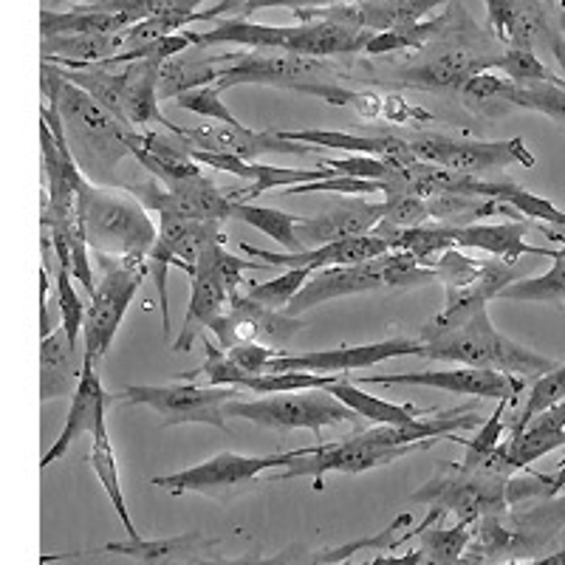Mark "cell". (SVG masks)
Instances as JSON below:
<instances>
[{
	"instance_id": "1",
	"label": "cell",
	"mask_w": 565,
	"mask_h": 565,
	"mask_svg": "<svg viewBox=\"0 0 565 565\" xmlns=\"http://www.w3.org/2000/svg\"><path fill=\"white\" fill-rule=\"evenodd\" d=\"M40 85L45 103L57 110L65 145L83 179L97 186H125L116 168L130 156V136L136 128L119 122L97 99L68 83L57 65L40 63Z\"/></svg>"
},
{
	"instance_id": "2",
	"label": "cell",
	"mask_w": 565,
	"mask_h": 565,
	"mask_svg": "<svg viewBox=\"0 0 565 565\" xmlns=\"http://www.w3.org/2000/svg\"><path fill=\"white\" fill-rule=\"evenodd\" d=\"M195 45H221L232 43L241 49H255V52H280L300 54V57H348V54H362L371 34L356 32L342 23L331 20H309V23H295V26H266V23H252V20L230 18L221 20L210 32H193ZM193 45V49H195Z\"/></svg>"
},
{
	"instance_id": "3",
	"label": "cell",
	"mask_w": 565,
	"mask_h": 565,
	"mask_svg": "<svg viewBox=\"0 0 565 565\" xmlns=\"http://www.w3.org/2000/svg\"><path fill=\"white\" fill-rule=\"evenodd\" d=\"M424 360L433 362H452V365L467 367H487V371H501L509 376H521V380H540L543 373L554 371L557 362L532 351V348L518 345L501 334L492 326L489 309L476 311L467 322L436 337L430 342H422Z\"/></svg>"
},
{
	"instance_id": "4",
	"label": "cell",
	"mask_w": 565,
	"mask_h": 565,
	"mask_svg": "<svg viewBox=\"0 0 565 565\" xmlns=\"http://www.w3.org/2000/svg\"><path fill=\"white\" fill-rule=\"evenodd\" d=\"M77 218L90 252L148 257L159 230L150 212L125 186H97L83 181L77 190Z\"/></svg>"
},
{
	"instance_id": "5",
	"label": "cell",
	"mask_w": 565,
	"mask_h": 565,
	"mask_svg": "<svg viewBox=\"0 0 565 565\" xmlns=\"http://www.w3.org/2000/svg\"><path fill=\"white\" fill-rule=\"evenodd\" d=\"M501 54L498 40L481 32L476 23H467L458 32L433 40L424 60L393 71V83L416 90L458 94L476 74L492 71Z\"/></svg>"
},
{
	"instance_id": "6",
	"label": "cell",
	"mask_w": 565,
	"mask_h": 565,
	"mask_svg": "<svg viewBox=\"0 0 565 565\" xmlns=\"http://www.w3.org/2000/svg\"><path fill=\"white\" fill-rule=\"evenodd\" d=\"M509 481L512 476L492 472L483 463L444 461L436 476L411 494L413 503L452 512L461 523L476 526L481 518L509 512Z\"/></svg>"
},
{
	"instance_id": "7",
	"label": "cell",
	"mask_w": 565,
	"mask_h": 565,
	"mask_svg": "<svg viewBox=\"0 0 565 565\" xmlns=\"http://www.w3.org/2000/svg\"><path fill=\"white\" fill-rule=\"evenodd\" d=\"M94 260L103 269V280L88 297L83 320V360L94 365L105 360L116 340V331L128 315L130 302L139 295L141 282L148 277V257H128V255H103L94 252Z\"/></svg>"
},
{
	"instance_id": "8",
	"label": "cell",
	"mask_w": 565,
	"mask_h": 565,
	"mask_svg": "<svg viewBox=\"0 0 565 565\" xmlns=\"http://www.w3.org/2000/svg\"><path fill=\"white\" fill-rule=\"evenodd\" d=\"M264 269L260 260H244L238 255H230L224 244H210L201 249L199 260L193 266V291H190V302H186L184 326H181L179 337L173 340V351L186 353L193 351L195 340L204 334V328L224 315L226 302L232 295H238L244 271Z\"/></svg>"
},
{
	"instance_id": "9",
	"label": "cell",
	"mask_w": 565,
	"mask_h": 565,
	"mask_svg": "<svg viewBox=\"0 0 565 565\" xmlns=\"http://www.w3.org/2000/svg\"><path fill=\"white\" fill-rule=\"evenodd\" d=\"M345 77L331 60L322 57H300V54L280 52H255V49H241V52L221 54V71L215 79V88L230 90L235 85H266V88L295 90L320 83H340Z\"/></svg>"
},
{
	"instance_id": "10",
	"label": "cell",
	"mask_w": 565,
	"mask_h": 565,
	"mask_svg": "<svg viewBox=\"0 0 565 565\" xmlns=\"http://www.w3.org/2000/svg\"><path fill=\"white\" fill-rule=\"evenodd\" d=\"M436 441H418V444H405V447H387V444L373 441L365 430L353 433V436L342 438L334 444H315L309 447V452L282 467L277 476H271V481H291V478H311L317 492H322V481L326 476H360L367 469L387 467L393 461H402V458L413 456V452L430 450Z\"/></svg>"
},
{
	"instance_id": "11",
	"label": "cell",
	"mask_w": 565,
	"mask_h": 565,
	"mask_svg": "<svg viewBox=\"0 0 565 565\" xmlns=\"http://www.w3.org/2000/svg\"><path fill=\"white\" fill-rule=\"evenodd\" d=\"M407 145L418 161H427V164H436L444 170H456V173L481 175V179L483 173L507 170L514 164H521V168L537 164L521 136L487 141L452 134H413L407 136Z\"/></svg>"
},
{
	"instance_id": "12",
	"label": "cell",
	"mask_w": 565,
	"mask_h": 565,
	"mask_svg": "<svg viewBox=\"0 0 565 565\" xmlns=\"http://www.w3.org/2000/svg\"><path fill=\"white\" fill-rule=\"evenodd\" d=\"M241 398L238 387H212L195 382L179 385H128L114 393V402L150 407L161 416V427L206 424L226 430V405Z\"/></svg>"
},
{
	"instance_id": "13",
	"label": "cell",
	"mask_w": 565,
	"mask_h": 565,
	"mask_svg": "<svg viewBox=\"0 0 565 565\" xmlns=\"http://www.w3.org/2000/svg\"><path fill=\"white\" fill-rule=\"evenodd\" d=\"M210 244H226V235L221 224L210 221H195L175 215V212H159V235L148 255V275L153 277L156 291H159V309L164 337L170 340V269H181L193 275V266L199 260L201 249Z\"/></svg>"
},
{
	"instance_id": "14",
	"label": "cell",
	"mask_w": 565,
	"mask_h": 565,
	"mask_svg": "<svg viewBox=\"0 0 565 565\" xmlns=\"http://www.w3.org/2000/svg\"><path fill=\"white\" fill-rule=\"evenodd\" d=\"M226 418H246L264 430H311L315 436H320V430L328 424L353 422L356 416L328 391H297L252 398V402L235 398L226 405Z\"/></svg>"
},
{
	"instance_id": "15",
	"label": "cell",
	"mask_w": 565,
	"mask_h": 565,
	"mask_svg": "<svg viewBox=\"0 0 565 565\" xmlns=\"http://www.w3.org/2000/svg\"><path fill=\"white\" fill-rule=\"evenodd\" d=\"M309 447H300V450L291 452H271V456H238V452H218V456L206 458L204 463H195V467H186L173 476H159L153 478V487L168 489L170 494H186L199 492L210 494V498H218L224 501L226 494L238 492V489L249 487L257 478L269 472V469H282L289 467L295 458L306 456Z\"/></svg>"
},
{
	"instance_id": "16",
	"label": "cell",
	"mask_w": 565,
	"mask_h": 565,
	"mask_svg": "<svg viewBox=\"0 0 565 565\" xmlns=\"http://www.w3.org/2000/svg\"><path fill=\"white\" fill-rule=\"evenodd\" d=\"M424 345L416 337H391L382 342H367V345H342L331 348V351H309V353H289L277 351L269 362H266L264 373H342L362 371V367H373L380 362L396 360V356H422Z\"/></svg>"
},
{
	"instance_id": "17",
	"label": "cell",
	"mask_w": 565,
	"mask_h": 565,
	"mask_svg": "<svg viewBox=\"0 0 565 565\" xmlns=\"http://www.w3.org/2000/svg\"><path fill=\"white\" fill-rule=\"evenodd\" d=\"M362 385H413L433 387V391H447L456 396L476 398H498V402H512L518 393L526 387V380L509 376L501 371H487V367L458 365L450 371H422V373H387V376H362Z\"/></svg>"
},
{
	"instance_id": "18",
	"label": "cell",
	"mask_w": 565,
	"mask_h": 565,
	"mask_svg": "<svg viewBox=\"0 0 565 565\" xmlns=\"http://www.w3.org/2000/svg\"><path fill=\"white\" fill-rule=\"evenodd\" d=\"M175 139L184 148L210 150V153H230L244 161H257L266 153L277 156H311L320 153L315 145L282 139L277 130H252L246 125H199V128H175Z\"/></svg>"
},
{
	"instance_id": "19",
	"label": "cell",
	"mask_w": 565,
	"mask_h": 565,
	"mask_svg": "<svg viewBox=\"0 0 565 565\" xmlns=\"http://www.w3.org/2000/svg\"><path fill=\"white\" fill-rule=\"evenodd\" d=\"M210 328L212 334L218 337V348L230 351L241 342H289L300 328H306V322L302 317H289L286 311L252 302L238 291L230 297L224 315Z\"/></svg>"
},
{
	"instance_id": "20",
	"label": "cell",
	"mask_w": 565,
	"mask_h": 565,
	"mask_svg": "<svg viewBox=\"0 0 565 565\" xmlns=\"http://www.w3.org/2000/svg\"><path fill=\"white\" fill-rule=\"evenodd\" d=\"M380 289H385V260H382V255L373 257V260H362V264L326 266V269L311 271L309 280L302 282V289L282 311L289 317H302L306 311L328 300L367 295V291Z\"/></svg>"
},
{
	"instance_id": "21",
	"label": "cell",
	"mask_w": 565,
	"mask_h": 565,
	"mask_svg": "<svg viewBox=\"0 0 565 565\" xmlns=\"http://www.w3.org/2000/svg\"><path fill=\"white\" fill-rule=\"evenodd\" d=\"M114 402V393L105 391L103 380H99L97 365L90 360H83V371H79V382L71 393V407L68 416H65L63 430H60L57 441L45 450V456L40 458V469H49L54 461L68 452V447L77 438L94 436L99 424H108V405Z\"/></svg>"
},
{
	"instance_id": "22",
	"label": "cell",
	"mask_w": 565,
	"mask_h": 565,
	"mask_svg": "<svg viewBox=\"0 0 565 565\" xmlns=\"http://www.w3.org/2000/svg\"><path fill=\"white\" fill-rule=\"evenodd\" d=\"M382 221V201L373 204L365 199H342L340 204L331 206L320 215H309L295 218V235L300 241L302 249H317V246L334 244V241L360 238V235H371L373 226Z\"/></svg>"
},
{
	"instance_id": "23",
	"label": "cell",
	"mask_w": 565,
	"mask_h": 565,
	"mask_svg": "<svg viewBox=\"0 0 565 565\" xmlns=\"http://www.w3.org/2000/svg\"><path fill=\"white\" fill-rule=\"evenodd\" d=\"M512 532V559H537L565 532V492L521 503L507 512Z\"/></svg>"
},
{
	"instance_id": "24",
	"label": "cell",
	"mask_w": 565,
	"mask_h": 565,
	"mask_svg": "<svg viewBox=\"0 0 565 565\" xmlns=\"http://www.w3.org/2000/svg\"><path fill=\"white\" fill-rule=\"evenodd\" d=\"M241 252L249 257H257L266 266H282V269H326V266H348V264H362V260H373V257L391 252V244L380 235H360V238H345L334 241V244L317 246V249H302V252H264L257 246L241 244Z\"/></svg>"
},
{
	"instance_id": "25",
	"label": "cell",
	"mask_w": 565,
	"mask_h": 565,
	"mask_svg": "<svg viewBox=\"0 0 565 565\" xmlns=\"http://www.w3.org/2000/svg\"><path fill=\"white\" fill-rule=\"evenodd\" d=\"M532 224L529 221H507V224H469L452 226V244L456 249H481L503 264L514 266L523 255L557 257L559 249H543L526 241Z\"/></svg>"
},
{
	"instance_id": "26",
	"label": "cell",
	"mask_w": 565,
	"mask_h": 565,
	"mask_svg": "<svg viewBox=\"0 0 565 565\" xmlns=\"http://www.w3.org/2000/svg\"><path fill=\"white\" fill-rule=\"evenodd\" d=\"M277 134H280L282 139L300 141V145H315V148L320 150H348V153L376 156V159L387 161V164H393V168H405V164H413V161H416V156H413L405 136H396V134L360 136V134H342V130H322V128L277 130Z\"/></svg>"
},
{
	"instance_id": "27",
	"label": "cell",
	"mask_w": 565,
	"mask_h": 565,
	"mask_svg": "<svg viewBox=\"0 0 565 565\" xmlns=\"http://www.w3.org/2000/svg\"><path fill=\"white\" fill-rule=\"evenodd\" d=\"M130 156L161 186L173 184V181L195 179V175L204 173L199 161L184 148V141L175 139V136L170 139V136L150 134V130H134V136H130Z\"/></svg>"
},
{
	"instance_id": "28",
	"label": "cell",
	"mask_w": 565,
	"mask_h": 565,
	"mask_svg": "<svg viewBox=\"0 0 565 565\" xmlns=\"http://www.w3.org/2000/svg\"><path fill=\"white\" fill-rule=\"evenodd\" d=\"M467 23H472L467 9L450 7L447 12L433 14V18L427 20H418V23H411V26H398L391 29V32L371 34L362 54H367V57H385V54L393 52H418V49H427L433 40L458 32V29H463Z\"/></svg>"
},
{
	"instance_id": "29",
	"label": "cell",
	"mask_w": 565,
	"mask_h": 565,
	"mask_svg": "<svg viewBox=\"0 0 565 565\" xmlns=\"http://www.w3.org/2000/svg\"><path fill=\"white\" fill-rule=\"evenodd\" d=\"M122 52H128L125 29L116 34H60V38H40V57H43V63L60 65V68L103 65Z\"/></svg>"
},
{
	"instance_id": "30",
	"label": "cell",
	"mask_w": 565,
	"mask_h": 565,
	"mask_svg": "<svg viewBox=\"0 0 565 565\" xmlns=\"http://www.w3.org/2000/svg\"><path fill=\"white\" fill-rule=\"evenodd\" d=\"M79 353L68 345L63 328L40 340V402H54L74 393L79 382Z\"/></svg>"
},
{
	"instance_id": "31",
	"label": "cell",
	"mask_w": 565,
	"mask_h": 565,
	"mask_svg": "<svg viewBox=\"0 0 565 565\" xmlns=\"http://www.w3.org/2000/svg\"><path fill=\"white\" fill-rule=\"evenodd\" d=\"M88 463H90V469H94V476H97L99 487L105 489V498H108L110 507H114L116 518L122 521L128 537L134 540V543H139L141 534H139V529H136L134 518H130L128 501H125L122 478H119V463H116V452H114V444H110L108 424H99L97 430H94V436H90Z\"/></svg>"
},
{
	"instance_id": "32",
	"label": "cell",
	"mask_w": 565,
	"mask_h": 565,
	"mask_svg": "<svg viewBox=\"0 0 565 565\" xmlns=\"http://www.w3.org/2000/svg\"><path fill=\"white\" fill-rule=\"evenodd\" d=\"M136 20L125 12H103L94 3L74 7L71 12H40V38H60V34H116L134 26Z\"/></svg>"
},
{
	"instance_id": "33",
	"label": "cell",
	"mask_w": 565,
	"mask_h": 565,
	"mask_svg": "<svg viewBox=\"0 0 565 565\" xmlns=\"http://www.w3.org/2000/svg\"><path fill=\"white\" fill-rule=\"evenodd\" d=\"M218 71L221 54H215V57H195V54L184 52L179 57H170L159 68V99L168 103V99L181 97L186 90L215 83Z\"/></svg>"
},
{
	"instance_id": "34",
	"label": "cell",
	"mask_w": 565,
	"mask_h": 565,
	"mask_svg": "<svg viewBox=\"0 0 565 565\" xmlns=\"http://www.w3.org/2000/svg\"><path fill=\"white\" fill-rule=\"evenodd\" d=\"M60 68V65H57ZM68 83L83 88L88 97L97 99L108 114H114L119 122L128 125L125 119V88H128V71L125 65L119 71L105 68V65H88V68H60Z\"/></svg>"
},
{
	"instance_id": "35",
	"label": "cell",
	"mask_w": 565,
	"mask_h": 565,
	"mask_svg": "<svg viewBox=\"0 0 565 565\" xmlns=\"http://www.w3.org/2000/svg\"><path fill=\"white\" fill-rule=\"evenodd\" d=\"M328 393L334 398H340L342 405L353 413V416L367 418L373 424H407L413 418L424 416L430 411H418L416 405H393L380 396H371V393L360 391V385H353L348 380H337L334 385L328 387Z\"/></svg>"
},
{
	"instance_id": "36",
	"label": "cell",
	"mask_w": 565,
	"mask_h": 565,
	"mask_svg": "<svg viewBox=\"0 0 565 565\" xmlns=\"http://www.w3.org/2000/svg\"><path fill=\"white\" fill-rule=\"evenodd\" d=\"M212 540L204 537L201 532H186V534H175V537H159V540H145L141 537L139 543H108V546L97 548V552L90 554H122V557L139 559L145 565H156L164 563V559H173L175 554H193L199 546H210Z\"/></svg>"
},
{
	"instance_id": "37",
	"label": "cell",
	"mask_w": 565,
	"mask_h": 565,
	"mask_svg": "<svg viewBox=\"0 0 565 565\" xmlns=\"http://www.w3.org/2000/svg\"><path fill=\"white\" fill-rule=\"evenodd\" d=\"M498 300L514 302H565V249L554 257L552 269L537 277H518L498 295Z\"/></svg>"
},
{
	"instance_id": "38",
	"label": "cell",
	"mask_w": 565,
	"mask_h": 565,
	"mask_svg": "<svg viewBox=\"0 0 565 565\" xmlns=\"http://www.w3.org/2000/svg\"><path fill=\"white\" fill-rule=\"evenodd\" d=\"M492 201L498 204L512 206L523 221L529 224H548V226H565V212L557 210L543 195L529 193L526 186L514 184V181H492Z\"/></svg>"
},
{
	"instance_id": "39",
	"label": "cell",
	"mask_w": 565,
	"mask_h": 565,
	"mask_svg": "<svg viewBox=\"0 0 565 565\" xmlns=\"http://www.w3.org/2000/svg\"><path fill=\"white\" fill-rule=\"evenodd\" d=\"M509 108H523L543 114L552 122L565 125V79L563 83H529V85H514L507 83L503 90Z\"/></svg>"
},
{
	"instance_id": "40",
	"label": "cell",
	"mask_w": 565,
	"mask_h": 565,
	"mask_svg": "<svg viewBox=\"0 0 565 565\" xmlns=\"http://www.w3.org/2000/svg\"><path fill=\"white\" fill-rule=\"evenodd\" d=\"M232 218L244 221V224L266 232L275 244L286 246V252H302L300 241H297L295 235L297 215H291V212L271 210V206H257L252 204V201H235V204H232Z\"/></svg>"
},
{
	"instance_id": "41",
	"label": "cell",
	"mask_w": 565,
	"mask_h": 565,
	"mask_svg": "<svg viewBox=\"0 0 565 565\" xmlns=\"http://www.w3.org/2000/svg\"><path fill=\"white\" fill-rule=\"evenodd\" d=\"M507 83L509 79L501 77L498 71H481V74H476V77L458 90L463 108H469L478 116H487V119H498V116L509 114L512 108L503 99Z\"/></svg>"
},
{
	"instance_id": "42",
	"label": "cell",
	"mask_w": 565,
	"mask_h": 565,
	"mask_svg": "<svg viewBox=\"0 0 565 565\" xmlns=\"http://www.w3.org/2000/svg\"><path fill=\"white\" fill-rule=\"evenodd\" d=\"M418 537H422V546L418 548L424 552L422 565H461L469 537H472V526L458 521L456 526L430 529V532H422Z\"/></svg>"
},
{
	"instance_id": "43",
	"label": "cell",
	"mask_w": 565,
	"mask_h": 565,
	"mask_svg": "<svg viewBox=\"0 0 565 565\" xmlns=\"http://www.w3.org/2000/svg\"><path fill=\"white\" fill-rule=\"evenodd\" d=\"M501 77H507L514 85H529V83H563L543 60L532 49H507L498 57L494 68Z\"/></svg>"
},
{
	"instance_id": "44",
	"label": "cell",
	"mask_w": 565,
	"mask_h": 565,
	"mask_svg": "<svg viewBox=\"0 0 565 565\" xmlns=\"http://www.w3.org/2000/svg\"><path fill=\"white\" fill-rule=\"evenodd\" d=\"M331 3H348V0H221L218 7L206 9V12H195V20H246L249 14L260 12V9H291V12H297V9L331 7Z\"/></svg>"
},
{
	"instance_id": "45",
	"label": "cell",
	"mask_w": 565,
	"mask_h": 565,
	"mask_svg": "<svg viewBox=\"0 0 565 565\" xmlns=\"http://www.w3.org/2000/svg\"><path fill=\"white\" fill-rule=\"evenodd\" d=\"M309 269H286L280 277L269 282H252L244 297H249L252 302H260V306H269V309L282 311L295 300V295L302 289V282L309 280Z\"/></svg>"
},
{
	"instance_id": "46",
	"label": "cell",
	"mask_w": 565,
	"mask_h": 565,
	"mask_svg": "<svg viewBox=\"0 0 565 565\" xmlns=\"http://www.w3.org/2000/svg\"><path fill=\"white\" fill-rule=\"evenodd\" d=\"M181 110H190V114H199L204 119H215L221 125H241V119L232 114L230 108L221 99V90L215 85H201V88L186 90L181 97L173 99Z\"/></svg>"
},
{
	"instance_id": "47",
	"label": "cell",
	"mask_w": 565,
	"mask_h": 565,
	"mask_svg": "<svg viewBox=\"0 0 565 565\" xmlns=\"http://www.w3.org/2000/svg\"><path fill=\"white\" fill-rule=\"evenodd\" d=\"M507 407L509 402H498V411L489 416V422L478 430V436L472 438V441H461L463 447H467V458L489 456V452L503 441V430H507V418L503 416H507Z\"/></svg>"
},
{
	"instance_id": "48",
	"label": "cell",
	"mask_w": 565,
	"mask_h": 565,
	"mask_svg": "<svg viewBox=\"0 0 565 565\" xmlns=\"http://www.w3.org/2000/svg\"><path fill=\"white\" fill-rule=\"evenodd\" d=\"M382 119L391 125H413V122H436V116L430 110L416 108V105L407 103L402 94H385L382 99Z\"/></svg>"
},
{
	"instance_id": "49",
	"label": "cell",
	"mask_w": 565,
	"mask_h": 565,
	"mask_svg": "<svg viewBox=\"0 0 565 565\" xmlns=\"http://www.w3.org/2000/svg\"><path fill=\"white\" fill-rule=\"evenodd\" d=\"M275 348H266L264 342H241V345L230 348L226 356H230L235 365L241 367L244 373L255 376V373H264L266 371V362L275 356Z\"/></svg>"
},
{
	"instance_id": "50",
	"label": "cell",
	"mask_w": 565,
	"mask_h": 565,
	"mask_svg": "<svg viewBox=\"0 0 565 565\" xmlns=\"http://www.w3.org/2000/svg\"><path fill=\"white\" fill-rule=\"evenodd\" d=\"M483 3H487L492 38L509 49L514 29V0H483Z\"/></svg>"
},
{
	"instance_id": "51",
	"label": "cell",
	"mask_w": 565,
	"mask_h": 565,
	"mask_svg": "<svg viewBox=\"0 0 565 565\" xmlns=\"http://www.w3.org/2000/svg\"><path fill=\"white\" fill-rule=\"evenodd\" d=\"M195 565H311V552H300V548H289L275 557H264V554H246L241 559H218V563H195Z\"/></svg>"
},
{
	"instance_id": "52",
	"label": "cell",
	"mask_w": 565,
	"mask_h": 565,
	"mask_svg": "<svg viewBox=\"0 0 565 565\" xmlns=\"http://www.w3.org/2000/svg\"><path fill=\"white\" fill-rule=\"evenodd\" d=\"M382 99H385V94H380V90H371V88L353 90L348 108L356 110L362 119H382Z\"/></svg>"
},
{
	"instance_id": "53",
	"label": "cell",
	"mask_w": 565,
	"mask_h": 565,
	"mask_svg": "<svg viewBox=\"0 0 565 565\" xmlns=\"http://www.w3.org/2000/svg\"><path fill=\"white\" fill-rule=\"evenodd\" d=\"M424 552L422 548H413L407 554H398V557H391V554H376L367 565H422Z\"/></svg>"
},
{
	"instance_id": "54",
	"label": "cell",
	"mask_w": 565,
	"mask_h": 565,
	"mask_svg": "<svg viewBox=\"0 0 565 565\" xmlns=\"http://www.w3.org/2000/svg\"><path fill=\"white\" fill-rule=\"evenodd\" d=\"M559 492H565V452L557 463V472L548 476L546 481V498H552V494H559Z\"/></svg>"
},
{
	"instance_id": "55",
	"label": "cell",
	"mask_w": 565,
	"mask_h": 565,
	"mask_svg": "<svg viewBox=\"0 0 565 565\" xmlns=\"http://www.w3.org/2000/svg\"><path fill=\"white\" fill-rule=\"evenodd\" d=\"M537 230L546 235L552 244H559L565 249V226H548V224H537Z\"/></svg>"
},
{
	"instance_id": "56",
	"label": "cell",
	"mask_w": 565,
	"mask_h": 565,
	"mask_svg": "<svg viewBox=\"0 0 565 565\" xmlns=\"http://www.w3.org/2000/svg\"><path fill=\"white\" fill-rule=\"evenodd\" d=\"M548 52H552L554 57H557L559 68H563V74H565V38H563V32H559L557 38H554L552 43H548Z\"/></svg>"
},
{
	"instance_id": "57",
	"label": "cell",
	"mask_w": 565,
	"mask_h": 565,
	"mask_svg": "<svg viewBox=\"0 0 565 565\" xmlns=\"http://www.w3.org/2000/svg\"><path fill=\"white\" fill-rule=\"evenodd\" d=\"M532 565H565V548H559V552L554 554H546V557L532 559Z\"/></svg>"
},
{
	"instance_id": "58",
	"label": "cell",
	"mask_w": 565,
	"mask_h": 565,
	"mask_svg": "<svg viewBox=\"0 0 565 565\" xmlns=\"http://www.w3.org/2000/svg\"><path fill=\"white\" fill-rule=\"evenodd\" d=\"M543 7H546L548 12H559V9L565 7V0H543Z\"/></svg>"
},
{
	"instance_id": "59",
	"label": "cell",
	"mask_w": 565,
	"mask_h": 565,
	"mask_svg": "<svg viewBox=\"0 0 565 565\" xmlns=\"http://www.w3.org/2000/svg\"><path fill=\"white\" fill-rule=\"evenodd\" d=\"M54 3H79V7H88V3H99V0H54Z\"/></svg>"
}]
</instances>
